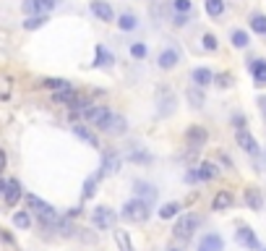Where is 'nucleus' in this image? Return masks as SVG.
I'll use <instances>...</instances> for the list:
<instances>
[{
	"mask_svg": "<svg viewBox=\"0 0 266 251\" xmlns=\"http://www.w3.org/2000/svg\"><path fill=\"white\" fill-rule=\"evenodd\" d=\"M180 63V50L172 48V44H167V48H162L159 55H157V66L162 68V71H170V68H175Z\"/></svg>",
	"mask_w": 266,
	"mask_h": 251,
	"instance_id": "4",
	"label": "nucleus"
},
{
	"mask_svg": "<svg viewBox=\"0 0 266 251\" xmlns=\"http://www.w3.org/2000/svg\"><path fill=\"white\" fill-rule=\"evenodd\" d=\"M91 14H94L99 21H105V24H112L115 21V10L110 3H105V0H91Z\"/></svg>",
	"mask_w": 266,
	"mask_h": 251,
	"instance_id": "8",
	"label": "nucleus"
},
{
	"mask_svg": "<svg viewBox=\"0 0 266 251\" xmlns=\"http://www.w3.org/2000/svg\"><path fill=\"white\" fill-rule=\"evenodd\" d=\"M3 199H5L8 207H16V204L21 202V184H18L16 178H10L8 184H5V194H3Z\"/></svg>",
	"mask_w": 266,
	"mask_h": 251,
	"instance_id": "13",
	"label": "nucleus"
},
{
	"mask_svg": "<svg viewBox=\"0 0 266 251\" xmlns=\"http://www.w3.org/2000/svg\"><path fill=\"white\" fill-rule=\"evenodd\" d=\"M42 86L55 89V92H57V89H65V86H71V84H68L65 78H44V82H42Z\"/></svg>",
	"mask_w": 266,
	"mask_h": 251,
	"instance_id": "37",
	"label": "nucleus"
},
{
	"mask_svg": "<svg viewBox=\"0 0 266 251\" xmlns=\"http://www.w3.org/2000/svg\"><path fill=\"white\" fill-rule=\"evenodd\" d=\"M206 139H209V134H206L204 126H188V131H186V144L191 146V150H201V146L206 144Z\"/></svg>",
	"mask_w": 266,
	"mask_h": 251,
	"instance_id": "6",
	"label": "nucleus"
},
{
	"mask_svg": "<svg viewBox=\"0 0 266 251\" xmlns=\"http://www.w3.org/2000/svg\"><path fill=\"white\" fill-rule=\"evenodd\" d=\"M115 220H118V214H115L110 207H97L94 212H91V222H94L99 230H107V228H112Z\"/></svg>",
	"mask_w": 266,
	"mask_h": 251,
	"instance_id": "5",
	"label": "nucleus"
},
{
	"mask_svg": "<svg viewBox=\"0 0 266 251\" xmlns=\"http://www.w3.org/2000/svg\"><path fill=\"white\" fill-rule=\"evenodd\" d=\"M196 173H199V180H214V178H219V168L214 162H201L196 168Z\"/></svg>",
	"mask_w": 266,
	"mask_h": 251,
	"instance_id": "20",
	"label": "nucleus"
},
{
	"mask_svg": "<svg viewBox=\"0 0 266 251\" xmlns=\"http://www.w3.org/2000/svg\"><path fill=\"white\" fill-rule=\"evenodd\" d=\"M238 244L246 246V248H251V251H259V248H261L259 238H256V233H253L251 228H240V230H238Z\"/></svg>",
	"mask_w": 266,
	"mask_h": 251,
	"instance_id": "16",
	"label": "nucleus"
},
{
	"mask_svg": "<svg viewBox=\"0 0 266 251\" xmlns=\"http://www.w3.org/2000/svg\"><path fill=\"white\" fill-rule=\"evenodd\" d=\"M149 214H152V204L138 199V196H133L131 202H125V207H123V218L131 220V222H146Z\"/></svg>",
	"mask_w": 266,
	"mask_h": 251,
	"instance_id": "2",
	"label": "nucleus"
},
{
	"mask_svg": "<svg viewBox=\"0 0 266 251\" xmlns=\"http://www.w3.org/2000/svg\"><path fill=\"white\" fill-rule=\"evenodd\" d=\"M102 178H105V173H91L86 180H84V199H91L97 194V188H99V184H102Z\"/></svg>",
	"mask_w": 266,
	"mask_h": 251,
	"instance_id": "19",
	"label": "nucleus"
},
{
	"mask_svg": "<svg viewBox=\"0 0 266 251\" xmlns=\"http://www.w3.org/2000/svg\"><path fill=\"white\" fill-rule=\"evenodd\" d=\"M146 52H149V50H146L144 42H133V44H131V58H133V60H144Z\"/></svg>",
	"mask_w": 266,
	"mask_h": 251,
	"instance_id": "34",
	"label": "nucleus"
},
{
	"mask_svg": "<svg viewBox=\"0 0 266 251\" xmlns=\"http://www.w3.org/2000/svg\"><path fill=\"white\" fill-rule=\"evenodd\" d=\"M248 24H251V29L256 32V34H261V37H266V16H264V14H253Z\"/></svg>",
	"mask_w": 266,
	"mask_h": 251,
	"instance_id": "26",
	"label": "nucleus"
},
{
	"mask_svg": "<svg viewBox=\"0 0 266 251\" xmlns=\"http://www.w3.org/2000/svg\"><path fill=\"white\" fill-rule=\"evenodd\" d=\"M180 212H183V204L180 202H170V204H165V207L159 210V218L170 220V218H175V214H180Z\"/></svg>",
	"mask_w": 266,
	"mask_h": 251,
	"instance_id": "24",
	"label": "nucleus"
},
{
	"mask_svg": "<svg viewBox=\"0 0 266 251\" xmlns=\"http://www.w3.org/2000/svg\"><path fill=\"white\" fill-rule=\"evenodd\" d=\"M47 24V16H29L26 21H24V29H39V26H44Z\"/></svg>",
	"mask_w": 266,
	"mask_h": 251,
	"instance_id": "36",
	"label": "nucleus"
},
{
	"mask_svg": "<svg viewBox=\"0 0 266 251\" xmlns=\"http://www.w3.org/2000/svg\"><path fill=\"white\" fill-rule=\"evenodd\" d=\"M186 180H188V184H199V173H196V168L186 173Z\"/></svg>",
	"mask_w": 266,
	"mask_h": 251,
	"instance_id": "40",
	"label": "nucleus"
},
{
	"mask_svg": "<svg viewBox=\"0 0 266 251\" xmlns=\"http://www.w3.org/2000/svg\"><path fill=\"white\" fill-rule=\"evenodd\" d=\"M214 84H217L219 89H227V86L235 84V76H233V74H217V76H214Z\"/></svg>",
	"mask_w": 266,
	"mask_h": 251,
	"instance_id": "35",
	"label": "nucleus"
},
{
	"mask_svg": "<svg viewBox=\"0 0 266 251\" xmlns=\"http://www.w3.org/2000/svg\"><path fill=\"white\" fill-rule=\"evenodd\" d=\"M206 14H209L212 18L222 16L225 14V0H206Z\"/></svg>",
	"mask_w": 266,
	"mask_h": 251,
	"instance_id": "30",
	"label": "nucleus"
},
{
	"mask_svg": "<svg viewBox=\"0 0 266 251\" xmlns=\"http://www.w3.org/2000/svg\"><path fill=\"white\" fill-rule=\"evenodd\" d=\"M235 204V196H233V191H217V196H214V202H212V210L214 212H225V210H230Z\"/></svg>",
	"mask_w": 266,
	"mask_h": 251,
	"instance_id": "14",
	"label": "nucleus"
},
{
	"mask_svg": "<svg viewBox=\"0 0 266 251\" xmlns=\"http://www.w3.org/2000/svg\"><path fill=\"white\" fill-rule=\"evenodd\" d=\"M191 78H193V86H199V89H206L209 84H214V74L209 68H196L191 74Z\"/></svg>",
	"mask_w": 266,
	"mask_h": 251,
	"instance_id": "18",
	"label": "nucleus"
},
{
	"mask_svg": "<svg viewBox=\"0 0 266 251\" xmlns=\"http://www.w3.org/2000/svg\"><path fill=\"white\" fill-rule=\"evenodd\" d=\"M3 194H5V184H3V180H0V196H3Z\"/></svg>",
	"mask_w": 266,
	"mask_h": 251,
	"instance_id": "43",
	"label": "nucleus"
},
{
	"mask_svg": "<svg viewBox=\"0 0 266 251\" xmlns=\"http://www.w3.org/2000/svg\"><path fill=\"white\" fill-rule=\"evenodd\" d=\"M99 131H105L110 136H120V134H125V118L118 116V112H110L107 120L99 126Z\"/></svg>",
	"mask_w": 266,
	"mask_h": 251,
	"instance_id": "7",
	"label": "nucleus"
},
{
	"mask_svg": "<svg viewBox=\"0 0 266 251\" xmlns=\"http://www.w3.org/2000/svg\"><path fill=\"white\" fill-rule=\"evenodd\" d=\"M172 8H175L178 16H191L193 3H191V0H175V3H172Z\"/></svg>",
	"mask_w": 266,
	"mask_h": 251,
	"instance_id": "33",
	"label": "nucleus"
},
{
	"mask_svg": "<svg viewBox=\"0 0 266 251\" xmlns=\"http://www.w3.org/2000/svg\"><path fill=\"white\" fill-rule=\"evenodd\" d=\"M201 44H204V50H209V52H214V50L219 48V44H217V37H214V34H209V32H206L204 37H201Z\"/></svg>",
	"mask_w": 266,
	"mask_h": 251,
	"instance_id": "38",
	"label": "nucleus"
},
{
	"mask_svg": "<svg viewBox=\"0 0 266 251\" xmlns=\"http://www.w3.org/2000/svg\"><path fill=\"white\" fill-rule=\"evenodd\" d=\"M13 225L21 228V230H29L31 228V218H29V212H16L13 214Z\"/></svg>",
	"mask_w": 266,
	"mask_h": 251,
	"instance_id": "32",
	"label": "nucleus"
},
{
	"mask_svg": "<svg viewBox=\"0 0 266 251\" xmlns=\"http://www.w3.org/2000/svg\"><path fill=\"white\" fill-rule=\"evenodd\" d=\"M186 97H188V102H191L193 108H201L204 100H206V97H204V89H199V86H191L188 92H186Z\"/></svg>",
	"mask_w": 266,
	"mask_h": 251,
	"instance_id": "27",
	"label": "nucleus"
},
{
	"mask_svg": "<svg viewBox=\"0 0 266 251\" xmlns=\"http://www.w3.org/2000/svg\"><path fill=\"white\" fill-rule=\"evenodd\" d=\"M26 207L37 214L39 218V222L44 225V228H57L60 225V218H57V212L50 207L47 202H42L39 196H34V194H26Z\"/></svg>",
	"mask_w": 266,
	"mask_h": 251,
	"instance_id": "1",
	"label": "nucleus"
},
{
	"mask_svg": "<svg viewBox=\"0 0 266 251\" xmlns=\"http://www.w3.org/2000/svg\"><path fill=\"white\" fill-rule=\"evenodd\" d=\"M5 165H8V157H5V152H3V150H0V173L5 170Z\"/></svg>",
	"mask_w": 266,
	"mask_h": 251,
	"instance_id": "42",
	"label": "nucleus"
},
{
	"mask_svg": "<svg viewBox=\"0 0 266 251\" xmlns=\"http://www.w3.org/2000/svg\"><path fill=\"white\" fill-rule=\"evenodd\" d=\"M136 196L152 204V202H154V196H157V191H154V186H152V184H136Z\"/></svg>",
	"mask_w": 266,
	"mask_h": 251,
	"instance_id": "22",
	"label": "nucleus"
},
{
	"mask_svg": "<svg viewBox=\"0 0 266 251\" xmlns=\"http://www.w3.org/2000/svg\"><path fill=\"white\" fill-rule=\"evenodd\" d=\"M0 241H5V244H16V241H13V236H10V233H5L3 228H0Z\"/></svg>",
	"mask_w": 266,
	"mask_h": 251,
	"instance_id": "41",
	"label": "nucleus"
},
{
	"mask_svg": "<svg viewBox=\"0 0 266 251\" xmlns=\"http://www.w3.org/2000/svg\"><path fill=\"white\" fill-rule=\"evenodd\" d=\"M120 165H123L120 154L112 152V150H107L105 157H102V173H105V176H115V173L120 170Z\"/></svg>",
	"mask_w": 266,
	"mask_h": 251,
	"instance_id": "11",
	"label": "nucleus"
},
{
	"mask_svg": "<svg viewBox=\"0 0 266 251\" xmlns=\"http://www.w3.org/2000/svg\"><path fill=\"white\" fill-rule=\"evenodd\" d=\"M251 74H253L259 86H266V63L264 60H253L251 63Z\"/></svg>",
	"mask_w": 266,
	"mask_h": 251,
	"instance_id": "21",
	"label": "nucleus"
},
{
	"mask_svg": "<svg viewBox=\"0 0 266 251\" xmlns=\"http://www.w3.org/2000/svg\"><path fill=\"white\" fill-rule=\"evenodd\" d=\"M115 244H118L120 251H133V244H131V238L125 230H115Z\"/></svg>",
	"mask_w": 266,
	"mask_h": 251,
	"instance_id": "31",
	"label": "nucleus"
},
{
	"mask_svg": "<svg viewBox=\"0 0 266 251\" xmlns=\"http://www.w3.org/2000/svg\"><path fill=\"white\" fill-rule=\"evenodd\" d=\"M199 251H225V241L217 233H206L199 244Z\"/></svg>",
	"mask_w": 266,
	"mask_h": 251,
	"instance_id": "17",
	"label": "nucleus"
},
{
	"mask_svg": "<svg viewBox=\"0 0 266 251\" xmlns=\"http://www.w3.org/2000/svg\"><path fill=\"white\" fill-rule=\"evenodd\" d=\"M199 225H201V218L199 214H183V218L175 222V228H172V236L178 238V241H188V238H193V233L199 230Z\"/></svg>",
	"mask_w": 266,
	"mask_h": 251,
	"instance_id": "3",
	"label": "nucleus"
},
{
	"mask_svg": "<svg viewBox=\"0 0 266 251\" xmlns=\"http://www.w3.org/2000/svg\"><path fill=\"white\" fill-rule=\"evenodd\" d=\"M73 134L78 136V139H84L86 144H91V146H99V142H97V136L91 134L86 126H73Z\"/></svg>",
	"mask_w": 266,
	"mask_h": 251,
	"instance_id": "25",
	"label": "nucleus"
},
{
	"mask_svg": "<svg viewBox=\"0 0 266 251\" xmlns=\"http://www.w3.org/2000/svg\"><path fill=\"white\" fill-rule=\"evenodd\" d=\"M233 44H235L238 50L248 48V44H251V37H248V32H246V29H235V32H233Z\"/></svg>",
	"mask_w": 266,
	"mask_h": 251,
	"instance_id": "28",
	"label": "nucleus"
},
{
	"mask_svg": "<svg viewBox=\"0 0 266 251\" xmlns=\"http://www.w3.org/2000/svg\"><path fill=\"white\" fill-rule=\"evenodd\" d=\"M235 142H238V146H240L243 152H248V154H259V142L253 139V136H251L246 128H238Z\"/></svg>",
	"mask_w": 266,
	"mask_h": 251,
	"instance_id": "9",
	"label": "nucleus"
},
{
	"mask_svg": "<svg viewBox=\"0 0 266 251\" xmlns=\"http://www.w3.org/2000/svg\"><path fill=\"white\" fill-rule=\"evenodd\" d=\"M243 199H246V207L253 210V212H259L264 207V196H261V191L256 186H248L246 191H243Z\"/></svg>",
	"mask_w": 266,
	"mask_h": 251,
	"instance_id": "12",
	"label": "nucleus"
},
{
	"mask_svg": "<svg viewBox=\"0 0 266 251\" xmlns=\"http://www.w3.org/2000/svg\"><path fill=\"white\" fill-rule=\"evenodd\" d=\"M107 116H110V110H107L105 105H91V108L84 110V118H86L91 126H97V128L107 120Z\"/></svg>",
	"mask_w": 266,
	"mask_h": 251,
	"instance_id": "10",
	"label": "nucleus"
},
{
	"mask_svg": "<svg viewBox=\"0 0 266 251\" xmlns=\"http://www.w3.org/2000/svg\"><path fill=\"white\" fill-rule=\"evenodd\" d=\"M78 97H81V94L76 92V89H73V86L57 89V92L52 94V100L57 102V105H71V108H73V105H76V102H78Z\"/></svg>",
	"mask_w": 266,
	"mask_h": 251,
	"instance_id": "15",
	"label": "nucleus"
},
{
	"mask_svg": "<svg viewBox=\"0 0 266 251\" xmlns=\"http://www.w3.org/2000/svg\"><path fill=\"white\" fill-rule=\"evenodd\" d=\"M131 160H133V162H149L152 157H149L146 152H131Z\"/></svg>",
	"mask_w": 266,
	"mask_h": 251,
	"instance_id": "39",
	"label": "nucleus"
},
{
	"mask_svg": "<svg viewBox=\"0 0 266 251\" xmlns=\"http://www.w3.org/2000/svg\"><path fill=\"white\" fill-rule=\"evenodd\" d=\"M97 60H94V66H110V63H115V58H112V55L107 52V48H105V44H97Z\"/></svg>",
	"mask_w": 266,
	"mask_h": 251,
	"instance_id": "29",
	"label": "nucleus"
},
{
	"mask_svg": "<svg viewBox=\"0 0 266 251\" xmlns=\"http://www.w3.org/2000/svg\"><path fill=\"white\" fill-rule=\"evenodd\" d=\"M118 26H120L123 32H133V29H138V18L125 10V14H120V18H118Z\"/></svg>",
	"mask_w": 266,
	"mask_h": 251,
	"instance_id": "23",
	"label": "nucleus"
}]
</instances>
